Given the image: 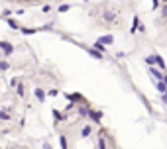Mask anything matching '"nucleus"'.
<instances>
[{"mask_svg":"<svg viewBox=\"0 0 167 149\" xmlns=\"http://www.w3.org/2000/svg\"><path fill=\"white\" fill-rule=\"evenodd\" d=\"M149 73H151V75H153V77L157 78V81H163V75H165V73L157 71V69H153V67H151V69H149Z\"/></svg>","mask_w":167,"mask_h":149,"instance_id":"1","label":"nucleus"},{"mask_svg":"<svg viewBox=\"0 0 167 149\" xmlns=\"http://www.w3.org/2000/svg\"><path fill=\"white\" fill-rule=\"evenodd\" d=\"M89 114H90V118H92L95 122H100V118H102L100 112H95V110H89Z\"/></svg>","mask_w":167,"mask_h":149,"instance_id":"2","label":"nucleus"},{"mask_svg":"<svg viewBox=\"0 0 167 149\" xmlns=\"http://www.w3.org/2000/svg\"><path fill=\"white\" fill-rule=\"evenodd\" d=\"M0 47L4 49V53H12V45H8L6 41H0Z\"/></svg>","mask_w":167,"mask_h":149,"instance_id":"3","label":"nucleus"},{"mask_svg":"<svg viewBox=\"0 0 167 149\" xmlns=\"http://www.w3.org/2000/svg\"><path fill=\"white\" fill-rule=\"evenodd\" d=\"M157 90L159 92H167V84L163 81H157Z\"/></svg>","mask_w":167,"mask_h":149,"instance_id":"4","label":"nucleus"},{"mask_svg":"<svg viewBox=\"0 0 167 149\" xmlns=\"http://www.w3.org/2000/svg\"><path fill=\"white\" fill-rule=\"evenodd\" d=\"M104 20H106V22H112V20H116V14L114 12H106L104 14Z\"/></svg>","mask_w":167,"mask_h":149,"instance_id":"5","label":"nucleus"},{"mask_svg":"<svg viewBox=\"0 0 167 149\" xmlns=\"http://www.w3.org/2000/svg\"><path fill=\"white\" fill-rule=\"evenodd\" d=\"M81 136H83V137H89L90 136V126H85L83 130H81Z\"/></svg>","mask_w":167,"mask_h":149,"instance_id":"6","label":"nucleus"},{"mask_svg":"<svg viewBox=\"0 0 167 149\" xmlns=\"http://www.w3.org/2000/svg\"><path fill=\"white\" fill-rule=\"evenodd\" d=\"M155 63H157V67L161 69V73L165 71V63H163V59H161V57H157V59H155Z\"/></svg>","mask_w":167,"mask_h":149,"instance_id":"7","label":"nucleus"},{"mask_svg":"<svg viewBox=\"0 0 167 149\" xmlns=\"http://www.w3.org/2000/svg\"><path fill=\"white\" fill-rule=\"evenodd\" d=\"M98 43H102V45H104V43H112V37H110V35H106V37H100V39H98Z\"/></svg>","mask_w":167,"mask_h":149,"instance_id":"8","label":"nucleus"},{"mask_svg":"<svg viewBox=\"0 0 167 149\" xmlns=\"http://www.w3.org/2000/svg\"><path fill=\"white\" fill-rule=\"evenodd\" d=\"M155 59H157V55H149V57L146 59V63H148V65H153V63H155Z\"/></svg>","mask_w":167,"mask_h":149,"instance_id":"9","label":"nucleus"},{"mask_svg":"<svg viewBox=\"0 0 167 149\" xmlns=\"http://www.w3.org/2000/svg\"><path fill=\"white\" fill-rule=\"evenodd\" d=\"M36 96H38L39 100H43V98H45V94H43V90H41V88H38V90H36Z\"/></svg>","mask_w":167,"mask_h":149,"instance_id":"10","label":"nucleus"},{"mask_svg":"<svg viewBox=\"0 0 167 149\" xmlns=\"http://www.w3.org/2000/svg\"><path fill=\"white\" fill-rule=\"evenodd\" d=\"M90 55H92L95 59H102V55H100L98 51H95V49H90Z\"/></svg>","mask_w":167,"mask_h":149,"instance_id":"11","label":"nucleus"},{"mask_svg":"<svg viewBox=\"0 0 167 149\" xmlns=\"http://www.w3.org/2000/svg\"><path fill=\"white\" fill-rule=\"evenodd\" d=\"M98 149H106V143H104V137L98 139Z\"/></svg>","mask_w":167,"mask_h":149,"instance_id":"12","label":"nucleus"},{"mask_svg":"<svg viewBox=\"0 0 167 149\" xmlns=\"http://www.w3.org/2000/svg\"><path fill=\"white\" fill-rule=\"evenodd\" d=\"M59 141H61V147H63V149H67V139H65V137H61Z\"/></svg>","mask_w":167,"mask_h":149,"instance_id":"13","label":"nucleus"},{"mask_svg":"<svg viewBox=\"0 0 167 149\" xmlns=\"http://www.w3.org/2000/svg\"><path fill=\"white\" fill-rule=\"evenodd\" d=\"M95 47H97L98 51H104V45H102V43H98V41H97V43H95Z\"/></svg>","mask_w":167,"mask_h":149,"instance_id":"14","label":"nucleus"},{"mask_svg":"<svg viewBox=\"0 0 167 149\" xmlns=\"http://www.w3.org/2000/svg\"><path fill=\"white\" fill-rule=\"evenodd\" d=\"M157 6H159V0H151V8H153V10H155V8H157Z\"/></svg>","mask_w":167,"mask_h":149,"instance_id":"15","label":"nucleus"},{"mask_svg":"<svg viewBox=\"0 0 167 149\" xmlns=\"http://www.w3.org/2000/svg\"><path fill=\"white\" fill-rule=\"evenodd\" d=\"M163 18H167V4L163 6Z\"/></svg>","mask_w":167,"mask_h":149,"instance_id":"16","label":"nucleus"}]
</instances>
